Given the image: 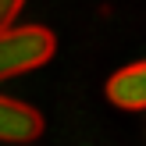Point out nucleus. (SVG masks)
<instances>
[{
  "mask_svg": "<svg viewBox=\"0 0 146 146\" xmlns=\"http://www.w3.org/2000/svg\"><path fill=\"white\" fill-rule=\"evenodd\" d=\"M57 39L43 25H21V29H0V82L14 75L39 68L54 57Z\"/></svg>",
  "mask_w": 146,
  "mask_h": 146,
  "instance_id": "obj_1",
  "label": "nucleus"
},
{
  "mask_svg": "<svg viewBox=\"0 0 146 146\" xmlns=\"http://www.w3.org/2000/svg\"><path fill=\"white\" fill-rule=\"evenodd\" d=\"M107 100L125 111H143L146 107V64H128L107 82Z\"/></svg>",
  "mask_w": 146,
  "mask_h": 146,
  "instance_id": "obj_3",
  "label": "nucleus"
},
{
  "mask_svg": "<svg viewBox=\"0 0 146 146\" xmlns=\"http://www.w3.org/2000/svg\"><path fill=\"white\" fill-rule=\"evenodd\" d=\"M39 132H43L39 111L11 96H0V143H32Z\"/></svg>",
  "mask_w": 146,
  "mask_h": 146,
  "instance_id": "obj_2",
  "label": "nucleus"
},
{
  "mask_svg": "<svg viewBox=\"0 0 146 146\" xmlns=\"http://www.w3.org/2000/svg\"><path fill=\"white\" fill-rule=\"evenodd\" d=\"M21 4H25V0H0V29H7L14 18H18Z\"/></svg>",
  "mask_w": 146,
  "mask_h": 146,
  "instance_id": "obj_4",
  "label": "nucleus"
}]
</instances>
